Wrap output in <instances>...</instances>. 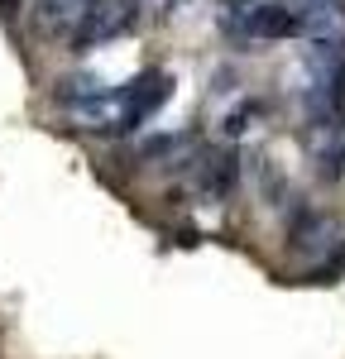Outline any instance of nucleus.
Returning <instances> with one entry per match:
<instances>
[{"mask_svg": "<svg viewBox=\"0 0 345 359\" xmlns=\"http://www.w3.org/2000/svg\"><path fill=\"white\" fill-rule=\"evenodd\" d=\"M130 25H135V0H91L72 25V48L82 53L91 43H106L115 34H125Z\"/></svg>", "mask_w": 345, "mask_h": 359, "instance_id": "obj_1", "label": "nucleus"}, {"mask_svg": "<svg viewBox=\"0 0 345 359\" xmlns=\"http://www.w3.org/2000/svg\"><path fill=\"white\" fill-rule=\"evenodd\" d=\"M245 29L259 34V39H292V34H307V20H302V10H292V5L259 0V5L245 10Z\"/></svg>", "mask_w": 345, "mask_h": 359, "instance_id": "obj_2", "label": "nucleus"}, {"mask_svg": "<svg viewBox=\"0 0 345 359\" xmlns=\"http://www.w3.org/2000/svg\"><path fill=\"white\" fill-rule=\"evenodd\" d=\"M331 230H341V225L326 221V216H302V221L292 225V245L297 249H326L321 235H331Z\"/></svg>", "mask_w": 345, "mask_h": 359, "instance_id": "obj_3", "label": "nucleus"}, {"mask_svg": "<svg viewBox=\"0 0 345 359\" xmlns=\"http://www.w3.org/2000/svg\"><path fill=\"white\" fill-rule=\"evenodd\" d=\"M91 0H39V20L43 25H77V15H82Z\"/></svg>", "mask_w": 345, "mask_h": 359, "instance_id": "obj_4", "label": "nucleus"}]
</instances>
